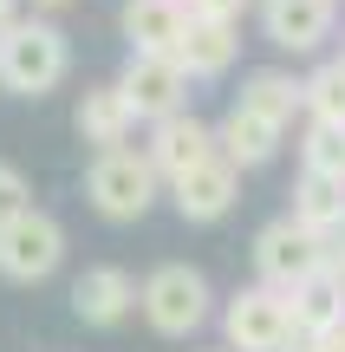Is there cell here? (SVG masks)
Returning <instances> with one entry per match:
<instances>
[{
	"label": "cell",
	"mask_w": 345,
	"mask_h": 352,
	"mask_svg": "<svg viewBox=\"0 0 345 352\" xmlns=\"http://www.w3.org/2000/svg\"><path fill=\"white\" fill-rule=\"evenodd\" d=\"M117 91L130 98L137 124H156V118H169V111L189 104V72H182L169 52H130L124 72H117Z\"/></svg>",
	"instance_id": "52a82bcc"
},
{
	"label": "cell",
	"mask_w": 345,
	"mask_h": 352,
	"mask_svg": "<svg viewBox=\"0 0 345 352\" xmlns=\"http://www.w3.org/2000/svg\"><path fill=\"white\" fill-rule=\"evenodd\" d=\"M235 52H241L235 20H195V13H189V26H182V39L169 46V59H176L189 78H222L235 65Z\"/></svg>",
	"instance_id": "5bb4252c"
},
{
	"label": "cell",
	"mask_w": 345,
	"mask_h": 352,
	"mask_svg": "<svg viewBox=\"0 0 345 352\" xmlns=\"http://www.w3.org/2000/svg\"><path fill=\"white\" fill-rule=\"evenodd\" d=\"M72 72V46L52 20H13L0 26V91L13 98H46Z\"/></svg>",
	"instance_id": "3957f363"
},
{
	"label": "cell",
	"mask_w": 345,
	"mask_h": 352,
	"mask_svg": "<svg viewBox=\"0 0 345 352\" xmlns=\"http://www.w3.org/2000/svg\"><path fill=\"white\" fill-rule=\"evenodd\" d=\"M339 248H345V235H339Z\"/></svg>",
	"instance_id": "f1b7e54d"
},
{
	"label": "cell",
	"mask_w": 345,
	"mask_h": 352,
	"mask_svg": "<svg viewBox=\"0 0 345 352\" xmlns=\"http://www.w3.org/2000/svg\"><path fill=\"white\" fill-rule=\"evenodd\" d=\"M281 138H287V124H274V118L248 111V104H228V118L215 124V151L228 157L235 170H261V164H274V157H281Z\"/></svg>",
	"instance_id": "7c38bea8"
},
{
	"label": "cell",
	"mask_w": 345,
	"mask_h": 352,
	"mask_svg": "<svg viewBox=\"0 0 345 352\" xmlns=\"http://www.w3.org/2000/svg\"><path fill=\"white\" fill-rule=\"evenodd\" d=\"M117 26H124L130 52H169L182 39V26H189V7L182 0H124Z\"/></svg>",
	"instance_id": "2e32d148"
},
{
	"label": "cell",
	"mask_w": 345,
	"mask_h": 352,
	"mask_svg": "<svg viewBox=\"0 0 345 352\" xmlns=\"http://www.w3.org/2000/svg\"><path fill=\"white\" fill-rule=\"evenodd\" d=\"M339 26V0H261V39L294 59L320 52Z\"/></svg>",
	"instance_id": "9c48e42d"
},
{
	"label": "cell",
	"mask_w": 345,
	"mask_h": 352,
	"mask_svg": "<svg viewBox=\"0 0 345 352\" xmlns=\"http://www.w3.org/2000/svg\"><path fill=\"white\" fill-rule=\"evenodd\" d=\"M163 189H169L182 222H222V215L241 202V170L215 151V157H202V164H189L182 176H169Z\"/></svg>",
	"instance_id": "ba28073f"
},
{
	"label": "cell",
	"mask_w": 345,
	"mask_h": 352,
	"mask_svg": "<svg viewBox=\"0 0 345 352\" xmlns=\"http://www.w3.org/2000/svg\"><path fill=\"white\" fill-rule=\"evenodd\" d=\"M281 352H326V333H307V327H294Z\"/></svg>",
	"instance_id": "603a6c76"
},
{
	"label": "cell",
	"mask_w": 345,
	"mask_h": 352,
	"mask_svg": "<svg viewBox=\"0 0 345 352\" xmlns=\"http://www.w3.org/2000/svg\"><path fill=\"white\" fill-rule=\"evenodd\" d=\"M339 65H345V52H339Z\"/></svg>",
	"instance_id": "4316f807"
},
{
	"label": "cell",
	"mask_w": 345,
	"mask_h": 352,
	"mask_svg": "<svg viewBox=\"0 0 345 352\" xmlns=\"http://www.w3.org/2000/svg\"><path fill=\"white\" fill-rule=\"evenodd\" d=\"M215 352H228V346H215Z\"/></svg>",
	"instance_id": "83f0119b"
},
{
	"label": "cell",
	"mask_w": 345,
	"mask_h": 352,
	"mask_svg": "<svg viewBox=\"0 0 345 352\" xmlns=\"http://www.w3.org/2000/svg\"><path fill=\"white\" fill-rule=\"evenodd\" d=\"M137 314L150 320L156 340H189V333H202L209 314H215V287H209L202 267L163 261V267H150V274L137 280Z\"/></svg>",
	"instance_id": "6da1fadb"
},
{
	"label": "cell",
	"mask_w": 345,
	"mask_h": 352,
	"mask_svg": "<svg viewBox=\"0 0 345 352\" xmlns=\"http://www.w3.org/2000/svg\"><path fill=\"white\" fill-rule=\"evenodd\" d=\"M300 85H307V118H320V124H345V65L339 59L313 65Z\"/></svg>",
	"instance_id": "d6986e66"
},
{
	"label": "cell",
	"mask_w": 345,
	"mask_h": 352,
	"mask_svg": "<svg viewBox=\"0 0 345 352\" xmlns=\"http://www.w3.org/2000/svg\"><path fill=\"white\" fill-rule=\"evenodd\" d=\"M59 261H65L59 215H46L39 202H26L20 215L0 222V280H13V287H39V280L59 274Z\"/></svg>",
	"instance_id": "277c9868"
},
{
	"label": "cell",
	"mask_w": 345,
	"mask_h": 352,
	"mask_svg": "<svg viewBox=\"0 0 345 352\" xmlns=\"http://www.w3.org/2000/svg\"><path fill=\"white\" fill-rule=\"evenodd\" d=\"M287 333H294V300L281 287L254 280V287L228 294V307H222V340H228V352H281Z\"/></svg>",
	"instance_id": "5b68a950"
},
{
	"label": "cell",
	"mask_w": 345,
	"mask_h": 352,
	"mask_svg": "<svg viewBox=\"0 0 345 352\" xmlns=\"http://www.w3.org/2000/svg\"><path fill=\"white\" fill-rule=\"evenodd\" d=\"M72 314L85 320V327H98V333L124 327V320L137 314V280H130L124 267H85V274L72 280Z\"/></svg>",
	"instance_id": "8fae6325"
},
{
	"label": "cell",
	"mask_w": 345,
	"mask_h": 352,
	"mask_svg": "<svg viewBox=\"0 0 345 352\" xmlns=\"http://www.w3.org/2000/svg\"><path fill=\"white\" fill-rule=\"evenodd\" d=\"M72 131H78V144H91V151L130 144V131H137V111H130V98L117 91V78H111V85H91L85 98H78Z\"/></svg>",
	"instance_id": "9a60e30c"
},
{
	"label": "cell",
	"mask_w": 345,
	"mask_h": 352,
	"mask_svg": "<svg viewBox=\"0 0 345 352\" xmlns=\"http://www.w3.org/2000/svg\"><path fill=\"white\" fill-rule=\"evenodd\" d=\"M235 104H248V111L274 118V124H294V118L307 111V85H300L294 72H274V65H261V72L241 78V98H235Z\"/></svg>",
	"instance_id": "ac0fdd59"
},
{
	"label": "cell",
	"mask_w": 345,
	"mask_h": 352,
	"mask_svg": "<svg viewBox=\"0 0 345 352\" xmlns=\"http://www.w3.org/2000/svg\"><path fill=\"white\" fill-rule=\"evenodd\" d=\"M326 352H345V320H339L333 333H326Z\"/></svg>",
	"instance_id": "cb8c5ba5"
},
{
	"label": "cell",
	"mask_w": 345,
	"mask_h": 352,
	"mask_svg": "<svg viewBox=\"0 0 345 352\" xmlns=\"http://www.w3.org/2000/svg\"><path fill=\"white\" fill-rule=\"evenodd\" d=\"M294 222H307L313 235L339 241L345 235V176L300 170V183H294Z\"/></svg>",
	"instance_id": "e0dca14e"
},
{
	"label": "cell",
	"mask_w": 345,
	"mask_h": 352,
	"mask_svg": "<svg viewBox=\"0 0 345 352\" xmlns=\"http://www.w3.org/2000/svg\"><path fill=\"white\" fill-rule=\"evenodd\" d=\"M182 7H189L195 20H235V26H241V13L254 7V0H182Z\"/></svg>",
	"instance_id": "7402d4cb"
},
{
	"label": "cell",
	"mask_w": 345,
	"mask_h": 352,
	"mask_svg": "<svg viewBox=\"0 0 345 352\" xmlns=\"http://www.w3.org/2000/svg\"><path fill=\"white\" fill-rule=\"evenodd\" d=\"M287 300H294V327H307V333H333L345 320V248L339 241H333V254H326V267L307 274Z\"/></svg>",
	"instance_id": "4fadbf2b"
},
{
	"label": "cell",
	"mask_w": 345,
	"mask_h": 352,
	"mask_svg": "<svg viewBox=\"0 0 345 352\" xmlns=\"http://www.w3.org/2000/svg\"><path fill=\"white\" fill-rule=\"evenodd\" d=\"M150 164H156V176H182L189 164H202V157H215V124H202V118L182 104V111H169V118H156L150 124Z\"/></svg>",
	"instance_id": "30bf717a"
},
{
	"label": "cell",
	"mask_w": 345,
	"mask_h": 352,
	"mask_svg": "<svg viewBox=\"0 0 345 352\" xmlns=\"http://www.w3.org/2000/svg\"><path fill=\"white\" fill-rule=\"evenodd\" d=\"M33 7H46V13H52V7H72V0H33Z\"/></svg>",
	"instance_id": "484cf974"
},
{
	"label": "cell",
	"mask_w": 345,
	"mask_h": 352,
	"mask_svg": "<svg viewBox=\"0 0 345 352\" xmlns=\"http://www.w3.org/2000/svg\"><path fill=\"white\" fill-rule=\"evenodd\" d=\"M20 20V0H0V26H13Z\"/></svg>",
	"instance_id": "d4e9b609"
},
{
	"label": "cell",
	"mask_w": 345,
	"mask_h": 352,
	"mask_svg": "<svg viewBox=\"0 0 345 352\" xmlns=\"http://www.w3.org/2000/svg\"><path fill=\"white\" fill-rule=\"evenodd\" d=\"M300 170L345 176V124H320V118H307V138H300Z\"/></svg>",
	"instance_id": "ffe728a7"
},
{
	"label": "cell",
	"mask_w": 345,
	"mask_h": 352,
	"mask_svg": "<svg viewBox=\"0 0 345 352\" xmlns=\"http://www.w3.org/2000/svg\"><path fill=\"white\" fill-rule=\"evenodd\" d=\"M156 196H163V176H156L150 151H137V144H111V151L91 157L85 202L104 215V222H143Z\"/></svg>",
	"instance_id": "7a4b0ae2"
},
{
	"label": "cell",
	"mask_w": 345,
	"mask_h": 352,
	"mask_svg": "<svg viewBox=\"0 0 345 352\" xmlns=\"http://www.w3.org/2000/svg\"><path fill=\"white\" fill-rule=\"evenodd\" d=\"M26 202H33V183H26V176L13 170L7 157H0V222H7V215H20Z\"/></svg>",
	"instance_id": "44dd1931"
},
{
	"label": "cell",
	"mask_w": 345,
	"mask_h": 352,
	"mask_svg": "<svg viewBox=\"0 0 345 352\" xmlns=\"http://www.w3.org/2000/svg\"><path fill=\"white\" fill-rule=\"evenodd\" d=\"M326 254H333V241H326V235H313L307 222L281 215V222H267L254 235V274L267 280V287L294 294L307 274H320V267H326Z\"/></svg>",
	"instance_id": "8992f818"
}]
</instances>
